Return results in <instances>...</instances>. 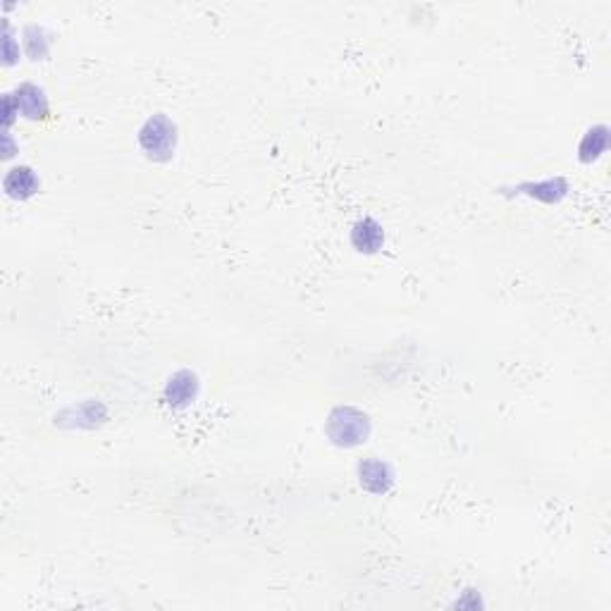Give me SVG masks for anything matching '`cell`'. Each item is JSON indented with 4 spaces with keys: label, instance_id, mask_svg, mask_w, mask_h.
Wrapping results in <instances>:
<instances>
[{
    "label": "cell",
    "instance_id": "obj_7",
    "mask_svg": "<svg viewBox=\"0 0 611 611\" xmlns=\"http://www.w3.org/2000/svg\"><path fill=\"white\" fill-rule=\"evenodd\" d=\"M196 392H199L196 375L189 373V370H179V373L170 377L168 387H165V399L172 406H186L196 399Z\"/></svg>",
    "mask_w": 611,
    "mask_h": 611
},
{
    "label": "cell",
    "instance_id": "obj_9",
    "mask_svg": "<svg viewBox=\"0 0 611 611\" xmlns=\"http://www.w3.org/2000/svg\"><path fill=\"white\" fill-rule=\"evenodd\" d=\"M607 144H609L607 127H595V130H590L581 141V161H597V158L607 151Z\"/></svg>",
    "mask_w": 611,
    "mask_h": 611
},
{
    "label": "cell",
    "instance_id": "obj_1",
    "mask_svg": "<svg viewBox=\"0 0 611 611\" xmlns=\"http://www.w3.org/2000/svg\"><path fill=\"white\" fill-rule=\"evenodd\" d=\"M139 144L151 161L165 163L175 155L177 127L165 115H153L139 130Z\"/></svg>",
    "mask_w": 611,
    "mask_h": 611
},
{
    "label": "cell",
    "instance_id": "obj_8",
    "mask_svg": "<svg viewBox=\"0 0 611 611\" xmlns=\"http://www.w3.org/2000/svg\"><path fill=\"white\" fill-rule=\"evenodd\" d=\"M520 191L526 196H533L537 201H544V203H557L561 196H566V186L564 179H544V182H535V184H523Z\"/></svg>",
    "mask_w": 611,
    "mask_h": 611
},
{
    "label": "cell",
    "instance_id": "obj_6",
    "mask_svg": "<svg viewBox=\"0 0 611 611\" xmlns=\"http://www.w3.org/2000/svg\"><path fill=\"white\" fill-rule=\"evenodd\" d=\"M3 186H5V194H8L10 199L24 201V199H31V196L36 194L41 182H38L36 172H34L31 168H27V165H15V168L10 170L8 175H5Z\"/></svg>",
    "mask_w": 611,
    "mask_h": 611
},
{
    "label": "cell",
    "instance_id": "obj_5",
    "mask_svg": "<svg viewBox=\"0 0 611 611\" xmlns=\"http://www.w3.org/2000/svg\"><path fill=\"white\" fill-rule=\"evenodd\" d=\"M352 244L359 253H377L385 244V229L373 218H361L353 222Z\"/></svg>",
    "mask_w": 611,
    "mask_h": 611
},
{
    "label": "cell",
    "instance_id": "obj_3",
    "mask_svg": "<svg viewBox=\"0 0 611 611\" xmlns=\"http://www.w3.org/2000/svg\"><path fill=\"white\" fill-rule=\"evenodd\" d=\"M15 103H17V113H22V117L31 120V123H38L48 117V99L46 91L36 84H22L17 86L15 91Z\"/></svg>",
    "mask_w": 611,
    "mask_h": 611
},
{
    "label": "cell",
    "instance_id": "obj_2",
    "mask_svg": "<svg viewBox=\"0 0 611 611\" xmlns=\"http://www.w3.org/2000/svg\"><path fill=\"white\" fill-rule=\"evenodd\" d=\"M328 437L337 447H356V444L366 442L368 432H370V423L368 416L353 406H339L329 413L328 428H325Z\"/></svg>",
    "mask_w": 611,
    "mask_h": 611
},
{
    "label": "cell",
    "instance_id": "obj_4",
    "mask_svg": "<svg viewBox=\"0 0 611 611\" xmlns=\"http://www.w3.org/2000/svg\"><path fill=\"white\" fill-rule=\"evenodd\" d=\"M359 480L368 492L385 495L392 488V482H394V473L380 458H366V461H361L359 466Z\"/></svg>",
    "mask_w": 611,
    "mask_h": 611
}]
</instances>
